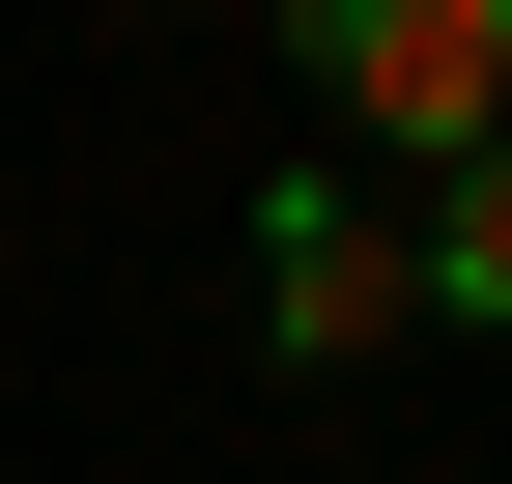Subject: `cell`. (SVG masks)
<instances>
[{
  "label": "cell",
  "mask_w": 512,
  "mask_h": 484,
  "mask_svg": "<svg viewBox=\"0 0 512 484\" xmlns=\"http://www.w3.org/2000/svg\"><path fill=\"white\" fill-rule=\"evenodd\" d=\"M285 29H313V86H342L399 171H456L484 114H512V0H285Z\"/></svg>",
  "instance_id": "obj_2"
},
{
  "label": "cell",
  "mask_w": 512,
  "mask_h": 484,
  "mask_svg": "<svg viewBox=\"0 0 512 484\" xmlns=\"http://www.w3.org/2000/svg\"><path fill=\"white\" fill-rule=\"evenodd\" d=\"M399 314H427V228L370 200V171H285V200H256V342H285V371H370Z\"/></svg>",
  "instance_id": "obj_1"
},
{
  "label": "cell",
  "mask_w": 512,
  "mask_h": 484,
  "mask_svg": "<svg viewBox=\"0 0 512 484\" xmlns=\"http://www.w3.org/2000/svg\"><path fill=\"white\" fill-rule=\"evenodd\" d=\"M427 314H484V342H512V114L427 171Z\"/></svg>",
  "instance_id": "obj_3"
}]
</instances>
